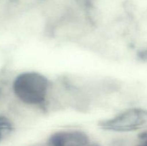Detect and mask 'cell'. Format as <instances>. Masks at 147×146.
<instances>
[{"label":"cell","instance_id":"1","mask_svg":"<svg viewBox=\"0 0 147 146\" xmlns=\"http://www.w3.org/2000/svg\"><path fill=\"white\" fill-rule=\"evenodd\" d=\"M52 78L37 70L19 73L12 82L11 89L17 100L32 107L45 110Z\"/></svg>","mask_w":147,"mask_h":146},{"label":"cell","instance_id":"2","mask_svg":"<svg viewBox=\"0 0 147 146\" xmlns=\"http://www.w3.org/2000/svg\"><path fill=\"white\" fill-rule=\"evenodd\" d=\"M102 129L116 134H130L147 125V109L129 105L121 109L100 123Z\"/></svg>","mask_w":147,"mask_h":146},{"label":"cell","instance_id":"3","mask_svg":"<svg viewBox=\"0 0 147 146\" xmlns=\"http://www.w3.org/2000/svg\"><path fill=\"white\" fill-rule=\"evenodd\" d=\"M14 130L13 122L5 116H0V141L9 137Z\"/></svg>","mask_w":147,"mask_h":146},{"label":"cell","instance_id":"4","mask_svg":"<svg viewBox=\"0 0 147 146\" xmlns=\"http://www.w3.org/2000/svg\"><path fill=\"white\" fill-rule=\"evenodd\" d=\"M0 92H1V89H0Z\"/></svg>","mask_w":147,"mask_h":146}]
</instances>
